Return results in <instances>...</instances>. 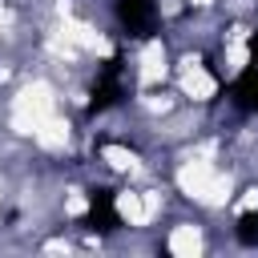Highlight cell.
<instances>
[{
    "label": "cell",
    "instance_id": "cell-1",
    "mask_svg": "<svg viewBox=\"0 0 258 258\" xmlns=\"http://www.w3.org/2000/svg\"><path fill=\"white\" fill-rule=\"evenodd\" d=\"M161 246H165L169 254H177V258H194V254L214 250V242H210V226L198 222L194 214H177V218H169V230H165Z\"/></svg>",
    "mask_w": 258,
    "mask_h": 258
}]
</instances>
